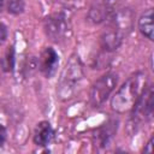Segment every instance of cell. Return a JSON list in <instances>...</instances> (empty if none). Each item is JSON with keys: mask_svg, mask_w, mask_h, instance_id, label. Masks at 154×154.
Returning a JSON list of instances; mask_svg holds the SVG:
<instances>
[{"mask_svg": "<svg viewBox=\"0 0 154 154\" xmlns=\"http://www.w3.org/2000/svg\"><path fill=\"white\" fill-rule=\"evenodd\" d=\"M146 75L137 72L132 75L114 94L111 100L112 109L118 113H124L130 111L136 103L140 95L146 89Z\"/></svg>", "mask_w": 154, "mask_h": 154, "instance_id": "1", "label": "cell"}, {"mask_svg": "<svg viewBox=\"0 0 154 154\" xmlns=\"http://www.w3.org/2000/svg\"><path fill=\"white\" fill-rule=\"evenodd\" d=\"M116 130H117V124L114 122H109V123L105 124L102 128H100L95 135V141L97 142V146H100V147L108 146Z\"/></svg>", "mask_w": 154, "mask_h": 154, "instance_id": "11", "label": "cell"}, {"mask_svg": "<svg viewBox=\"0 0 154 154\" xmlns=\"http://www.w3.org/2000/svg\"><path fill=\"white\" fill-rule=\"evenodd\" d=\"M105 1H107V2H113V1H118V0H105Z\"/></svg>", "mask_w": 154, "mask_h": 154, "instance_id": "19", "label": "cell"}, {"mask_svg": "<svg viewBox=\"0 0 154 154\" xmlns=\"http://www.w3.org/2000/svg\"><path fill=\"white\" fill-rule=\"evenodd\" d=\"M132 120L135 123H140L142 120L149 119L153 114V88L148 87L143 90V93L137 99L134 105Z\"/></svg>", "mask_w": 154, "mask_h": 154, "instance_id": "5", "label": "cell"}, {"mask_svg": "<svg viewBox=\"0 0 154 154\" xmlns=\"http://www.w3.org/2000/svg\"><path fill=\"white\" fill-rule=\"evenodd\" d=\"M138 29L143 36L149 40H153L154 36V26H153V10L149 8L142 13L138 19Z\"/></svg>", "mask_w": 154, "mask_h": 154, "instance_id": "10", "label": "cell"}, {"mask_svg": "<svg viewBox=\"0 0 154 154\" xmlns=\"http://www.w3.org/2000/svg\"><path fill=\"white\" fill-rule=\"evenodd\" d=\"M152 143H153V138H150V140H149V142L147 143V148H144V152L152 153Z\"/></svg>", "mask_w": 154, "mask_h": 154, "instance_id": "17", "label": "cell"}, {"mask_svg": "<svg viewBox=\"0 0 154 154\" xmlns=\"http://www.w3.org/2000/svg\"><path fill=\"white\" fill-rule=\"evenodd\" d=\"M2 6H4V0H0V11L2 10Z\"/></svg>", "mask_w": 154, "mask_h": 154, "instance_id": "18", "label": "cell"}, {"mask_svg": "<svg viewBox=\"0 0 154 154\" xmlns=\"http://www.w3.org/2000/svg\"><path fill=\"white\" fill-rule=\"evenodd\" d=\"M4 66H5L6 70H11L12 69V66H13V51L12 49L7 51V54L5 57V64H4Z\"/></svg>", "mask_w": 154, "mask_h": 154, "instance_id": "14", "label": "cell"}, {"mask_svg": "<svg viewBox=\"0 0 154 154\" xmlns=\"http://www.w3.org/2000/svg\"><path fill=\"white\" fill-rule=\"evenodd\" d=\"M117 82H118V76L113 72L106 73L101 78H99L90 90V101L93 106L97 107L102 105L116 88Z\"/></svg>", "mask_w": 154, "mask_h": 154, "instance_id": "3", "label": "cell"}, {"mask_svg": "<svg viewBox=\"0 0 154 154\" xmlns=\"http://www.w3.org/2000/svg\"><path fill=\"white\" fill-rule=\"evenodd\" d=\"M112 14L111 8H108L106 5H95L89 11V18L94 23H101L103 20H107Z\"/></svg>", "mask_w": 154, "mask_h": 154, "instance_id": "12", "label": "cell"}, {"mask_svg": "<svg viewBox=\"0 0 154 154\" xmlns=\"http://www.w3.org/2000/svg\"><path fill=\"white\" fill-rule=\"evenodd\" d=\"M7 10L12 14H19L24 11V0H7Z\"/></svg>", "mask_w": 154, "mask_h": 154, "instance_id": "13", "label": "cell"}, {"mask_svg": "<svg viewBox=\"0 0 154 154\" xmlns=\"http://www.w3.org/2000/svg\"><path fill=\"white\" fill-rule=\"evenodd\" d=\"M123 38H124V34L122 31H119L118 29H116L112 25H108V28L101 35L102 48L108 52L114 51L122 45Z\"/></svg>", "mask_w": 154, "mask_h": 154, "instance_id": "8", "label": "cell"}, {"mask_svg": "<svg viewBox=\"0 0 154 154\" xmlns=\"http://www.w3.org/2000/svg\"><path fill=\"white\" fill-rule=\"evenodd\" d=\"M6 37H7V29L2 23H0V43H2L6 40Z\"/></svg>", "mask_w": 154, "mask_h": 154, "instance_id": "15", "label": "cell"}, {"mask_svg": "<svg viewBox=\"0 0 154 154\" xmlns=\"http://www.w3.org/2000/svg\"><path fill=\"white\" fill-rule=\"evenodd\" d=\"M38 64H40L41 72L47 78H51L57 71V67L59 64V57L52 47H47L42 51L38 58Z\"/></svg>", "mask_w": 154, "mask_h": 154, "instance_id": "6", "label": "cell"}, {"mask_svg": "<svg viewBox=\"0 0 154 154\" xmlns=\"http://www.w3.org/2000/svg\"><path fill=\"white\" fill-rule=\"evenodd\" d=\"M53 135H54V132H53V129H52L51 124L48 122H41V123L37 124V126L35 129L34 142L37 146L45 147L52 141Z\"/></svg>", "mask_w": 154, "mask_h": 154, "instance_id": "9", "label": "cell"}, {"mask_svg": "<svg viewBox=\"0 0 154 154\" xmlns=\"http://www.w3.org/2000/svg\"><path fill=\"white\" fill-rule=\"evenodd\" d=\"M82 78H83L82 64L77 55H72L61 73L59 90H58L59 96L63 100H67V99L72 97V95L76 93Z\"/></svg>", "mask_w": 154, "mask_h": 154, "instance_id": "2", "label": "cell"}, {"mask_svg": "<svg viewBox=\"0 0 154 154\" xmlns=\"http://www.w3.org/2000/svg\"><path fill=\"white\" fill-rule=\"evenodd\" d=\"M108 20L109 25L114 26L125 35L132 26V12L129 8H123L117 12H112Z\"/></svg>", "mask_w": 154, "mask_h": 154, "instance_id": "7", "label": "cell"}, {"mask_svg": "<svg viewBox=\"0 0 154 154\" xmlns=\"http://www.w3.org/2000/svg\"><path fill=\"white\" fill-rule=\"evenodd\" d=\"M5 140H6V130H5V128L0 124V146L4 144Z\"/></svg>", "mask_w": 154, "mask_h": 154, "instance_id": "16", "label": "cell"}, {"mask_svg": "<svg viewBox=\"0 0 154 154\" xmlns=\"http://www.w3.org/2000/svg\"><path fill=\"white\" fill-rule=\"evenodd\" d=\"M46 35L53 41H61L70 36L71 28L65 16L61 13H54L48 16L43 23Z\"/></svg>", "mask_w": 154, "mask_h": 154, "instance_id": "4", "label": "cell"}]
</instances>
